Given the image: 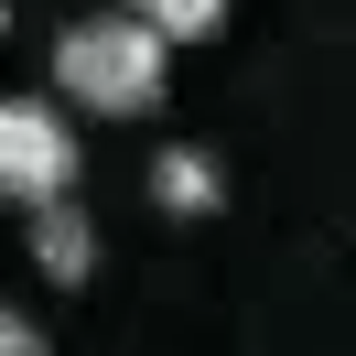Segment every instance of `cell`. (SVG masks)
Listing matches in <instances>:
<instances>
[{
	"mask_svg": "<svg viewBox=\"0 0 356 356\" xmlns=\"http://www.w3.org/2000/svg\"><path fill=\"white\" fill-rule=\"evenodd\" d=\"M76 130L65 108L44 97H0V205H44V195H76Z\"/></svg>",
	"mask_w": 356,
	"mask_h": 356,
	"instance_id": "obj_2",
	"label": "cell"
},
{
	"mask_svg": "<svg viewBox=\"0 0 356 356\" xmlns=\"http://www.w3.org/2000/svg\"><path fill=\"white\" fill-rule=\"evenodd\" d=\"M108 11H130V22L162 33V44H205V33L227 22V0H108Z\"/></svg>",
	"mask_w": 356,
	"mask_h": 356,
	"instance_id": "obj_5",
	"label": "cell"
},
{
	"mask_svg": "<svg viewBox=\"0 0 356 356\" xmlns=\"http://www.w3.org/2000/svg\"><path fill=\"white\" fill-rule=\"evenodd\" d=\"M0 356H44V334H33V313H11V302H0Z\"/></svg>",
	"mask_w": 356,
	"mask_h": 356,
	"instance_id": "obj_6",
	"label": "cell"
},
{
	"mask_svg": "<svg viewBox=\"0 0 356 356\" xmlns=\"http://www.w3.org/2000/svg\"><path fill=\"white\" fill-rule=\"evenodd\" d=\"M54 87L97 119H152L162 87H173V44L140 33L130 11H87V22L54 33Z\"/></svg>",
	"mask_w": 356,
	"mask_h": 356,
	"instance_id": "obj_1",
	"label": "cell"
},
{
	"mask_svg": "<svg viewBox=\"0 0 356 356\" xmlns=\"http://www.w3.org/2000/svg\"><path fill=\"white\" fill-rule=\"evenodd\" d=\"M22 216H33V270H44L54 291H76V281H87V270H97V227L76 216L65 195H44V205H22Z\"/></svg>",
	"mask_w": 356,
	"mask_h": 356,
	"instance_id": "obj_3",
	"label": "cell"
},
{
	"mask_svg": "<svg viewBox=\"0 0 356 356\" xmlns=\"http://www.w3.org/2000/svg\"><path fill=\"white\" fill-rule=\"evenodd\" d=\"M152 205L162 216H216L227 205V173L205 140H173V152H152Z\"/></svg>",
	"mask_w": 356,
	"mask_h": 356,
	"instance_id": "obj_4",
	"label": "cell"
}]
</instances>
